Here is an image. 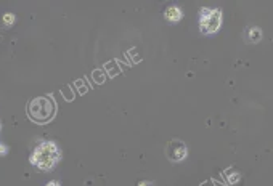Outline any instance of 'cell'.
<instances>
[{
    "instance_id": "obj_1",
    "label": "cell",
    "mask_w": 273,
    "mask_h": 186,
    "mask_svg": "<svg viewBox=\"0 0 273 186\" xmlns=\"http://www.w3.org/2000/svg\"><path fill=\"white\" fill-rule=\"evenodd\" d=\"M61 157L60 148L52 142H45L39 145L31 156V164H34L40 170H50L53 169Z\"/></svg>"
},
{
    "instance_id": "obj_7",
    "label": "cell",
    "mask_w": 273,
    "mask_h": 186,
    "mask_svg": "<svg viewBox=\"0 0 273 186\" xmlns=\"http://www.w3.org/2000/svg\"><path fill=\"white\" fill-rule=\"evenodd\" d=\"M4 21H5V25L7 26H10V25H13V21H15V16L11 15V13H7L5 16H4Z\"/></svg>"
},
{
    "instance_id": "obj_5",
    "label": "cell",
    "mask_w": 273,
    "mask_h": 186,
    "mask_svg": "<svg viewBox=\"0 0 273 186\" xmlns=\"http://www.w3.org/2000/svg\"><path fill=\"white\" fill-rule=\"evenodd\" d=\"M164 16H166V19H169L170 22H175V21H178V19L181 18V11H180L178 8H175V7H170V8L166 10Z\"/></svg>"
},
{
    "instance_id": "obj_8",
    "label": "cell",
    "mask_w": 273,
    "mask_h": 186,
    "mask_svg": "<svg viewBox=\"0 0 273 186\" xmlns=\"http://www.w3.org/2000/svg\"><path fill=\"white\" fill-rule=\"evenodd\" d=\"M47 186H58V183H55V181H52V183H49Z\"/></svg>"
},
{
    "instance_id": "obj_4",
    "label": "cell",
    "mask_w": 273,
    "mask_h": 186,
    "mask_svg": "<svg viewBox=\"0 0 273 186\" xmlns=\"http://www.w3.org/2000/svg\"><path fill=\"white\" fill-rule=\"evenodd\" d=\"M166 154L170 160L178 162L187 156V146L185 143H181L180 140H172L166 148Z\"/></svg>"
},
{
    "instance_id": "obj_6",
    "label": "cell",
    "mask_w": 273,
    "mask_h": 186,
    "mask_svg": "<svg viewBox=\"0 0 273 186\" xmlns=\"http://www.w3.org/2000/svg\"><path fill=\"white\" fill-rule=\"evenodd\" d=\"M260 39V29L257 28H249L247 29V40L249 42H257Z\"/></svg>"
},
{
    "instance_id": "obj_3",
    "label": "cell",
    "mask_w": 273,
    "mask_h": 186,
    "mask_svg": "<svg viewBox=\"0 0 273 186\" xmlns=\"http://www.w3.org/2000/svg\"><path fill=\"white\" fill-rule=\"evenodd\" d=\"M199 21H201V32L204 34H211L215 32L220 26V18L222 13L219 10H209V8H202L199 13Z\"/></svg>"
},
{
    "instance_id": "obj_9",
    "label": "cell",
    "mask_w": 273,
    "mask_h": 186,
    "mask_svg": "<svg viewBox=\"0 0 273 186\" xmlns=\"http://www.w3.org/2000/svg\"><path fill=\"white\" fill-rule=\"evenodd\" d=\"M0 153H5V148H2V146H0Z\"/></svg>"
},
{
    "instance_id": "obj_10",
    "label": "cell",
    "mask_w": 273,
    "mask_h": 186,
    "mask_svg": "<svg viewBox=\"0 0 273 186\" xmlns=\"http://www.w3.org/2000/svg\"><path fill=\"white\" fill-rule=\"evenodd\" d=\"M139 186H148V183H140Z\"/></svg>"
},
{
    "instance_id": "obj_2",
    "label": "cell",
    "mask_w": 273,
    "mask_h": 186,
    "mask_svg": "<svg viewBox=\"0 0 273 186\" xmlns=\"http://www.w3.org/2000/svg\"><path fill=\"white\" fill-rule=\"evenodd\" d=\"M55 109H56V106H55V103L50 98H47V97H37V98H34L29 103L28 114H29V118L34 122L45 124V122H49L55 115Z\"/></svg>"
}]
</instances>
